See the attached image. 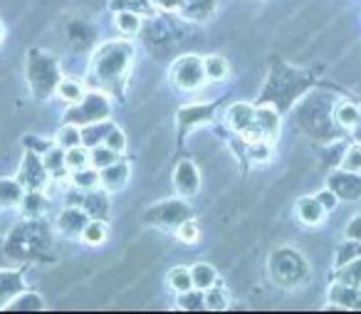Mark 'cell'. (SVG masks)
<instances>
[{
  "label": "cell",
  "instance_id": "cell-14",
  "mask_svg": "<svg viewBox=\"0 0 361 314\" xmlns=\"http://www.w3.org/2000/svg\"><path fill=\"white\" fill-rule=\"evenodd\" d=\"M23 289H25V282L18 270H0V309L8 307L13 297H18Z\"/></svg>",
  "mask_w": 361,
  "mask_h": 314
},
{
  "label": "cell",
  "instance_id": "cell-39",
  "mask_svg": "<svg viewBox=\"0 0 361 314\" xmlns=\"http://www.w3.org/2000/svg\"><path fill=\"white\" fill-rule=\"evenodd\" d=\"M341 169L344 171H354V174H361V144H351L349 149L344 151V159H341Z\"/></svg>",
  "mask_w": 361,
  "mask_h": 314
},
{
  "label": "cell",
  "instance_id": "cell-48",
  "mask_svg": "<svg viewBox=\"0 0 361 314\" xmlns=\"http://www.w3.org/2000/svg\"><path fill=\"white\" fill-rule=\"evenodd\" d=\"M151 3H156V0H151Z\"/></svg>",
  "mask_w": 361,
  "mask_h": 314
},
{
  "label": "cell",
  "instance_id": "cell-42",
  "mask_svg": "<svg viewBox=\"0 0 361 314\" xmlns=\"http://www.w3.org/2000/svg\"><path fill=\"white\" fill-rule=\"evenodd\" d=\"M104 144L109 146V149H114L116 154H124V149H126V136H124V131L121 129H111L109 134H106V139H104Z\"/></svg>",
  "mask_w": 361,
  "mask_h": 314
},
{
  "label": "cell",
  "instance_id": "cell-43",
  "mask_svg": "<svg viewBox=\"0 0 361 314\" xmlns=\"http://www.w3.org/2000/svg\"><path fill=\"white\" fill-rule=\"evenodd\" d=\"M317 200H319V203H322V208H324L326 213H331V210H334L336 205H339V195H336L331 188L319 191V193H317Z\"/></svg>",
  "mask_w": 361,
  "mask_h": 314
},
{
  "label": "cell",
  "instance_id": "cell-35",
  "mask_svg": "<svg viewBox=\"0 0 361 314\" xmlns=\"http://www.w3.org/2000/svg\"><path fill=\"white\" fill-rule=\"evenodd\" d=\"M203 294H206V309H213V312L228 309V292L223 287H218V282L213 287L203 289Z\"/></svg>",
  "mask_w": 361,
  "mask_h": 314
},
{
  "label": "cell",
  "instance_id": "cell-47",
  "mask_svg": "<svg viewBox=\"0 0 361 314\" xmlns=\"http://www.w3.org/2000/svg\"><path fill=\"white\" fill-rule=\"evenodd\" d=\"M0 37H3V30H0Z\"/></svg>",
  "mask_w": 361,
  "mask_h": 314
},
{
  "label": "cell",
  "instance_id": "cell-33",
  "mask_svg": "<svg viewBox=\"0 0 361 314\" xmlns=\"http://www.w3.org/2000/svg\"><path fill=\"white\" fill-rule=\"evenodd\" d=\"M356 258H361V240L346 238V243H341L339 248H336L334 262H336V267H341V265L351 262V260H356Z\"/></svg>",
  "mask_w": 361,
  "mask_h": 314
},
{
  "label": "cell",
  "instance_id": "cell-15",
  "mask_svg": "<svg viewBox=\"0 0 361 314\" xmlns=\"http://www.w3.org/2000/svg\"><path fill=\"white\" fill-rule=\"evenodd\" d=\"M82 208L87 210V215H90V218L106 220V215H109V198H106V191L97 188V191L85 193V198H82Z\"/></svg>",
  "mask_w": 361,
  "mask_h": 314
},
{
  "label": "cell",
  "instance_id": "cell-17",
  "mask_svg": "<svg viewBox=\"0 0 361 314\" xmlns=\"http://www.w3.org/2000/svg\"><path fill=\"white\" fill-rule=\"evenodd\" d=\"M72 186H75L80 193H90V191H97L102 186L99 169H94V166H85V169L72 171Z\"/></svg>",
  "mask_w": 361,
  "mask_h": 314
},
{
  "label": "cell",
  "instance_id": "cell-5",
  "mask_svg": "<svg viewBox=\"0 0 361 314\" xmlns=\"http://www.w3.org/2000/svg\"><path fill=\"white\" fill-rule=\"evenodd\" d=\"M186 218H191V208L180 200H166L146 213V223L151 225H180Z\"/></svg>",
  "mask_w": 361,
  "mask_h": 314
},
{
  "label": "cell",
  "instance_id": "cell-46",
  "mask_svg": "<svg viewBox=\"0 0 361 314\" xmlns=\"http://www.w3.org/2000/svg\"><path fill=\"white\" fill-rule=\"evenodd\" d=\"M351 134H354V139L361 144V111H359V119H356V124H354V129H351Z\"/></svg>",
  "mask_w": 361,
  "mask_h": 314
},
{
  "label": "cell",
  "instance_id": "cell-12",
  "mask_svg": "<svg viewBox=\"0 0 361 314\" xmlns=\"http://www.w3.org/2000/svg\"><path fill=\"white\" fill-rule=\"evenodd\" d=\"M329 304L339 309H361V287L356 284H334L329 289Z\"/></svg>",
  "mask_w": 361,
  "mask_h": 314
},
{
  "label": "cell",
  "instance_id": "cell-44",
  "mask_svg": "<svg viewBox=\"0 0 361 314\" xmlns=\"http://www.w3.org/2000/svg\"><path fill=\"white\" fill-rule=\"evenodd\" d=\"M346 238L361 240V215H356V218L349 220V225H346Z\"/></svg>",
  "mask_w": 361,
  "mask_h": 314
},
{
  "label": "cell",
  "instance_id": "cell-11",
  "mask_svg": "<svg viewBox=\"0 0 361 314\" xmlns=\"http://www.w3.org/2000/svg\"><path fill=\"white\" fill-rule=\"evenodd\" d=\"M87 223H90V215H87V210L82 205L80 208L77 205H67L60 213V218H57V228L65 235H82Z\"/></svg>",
  "mask_w": 361,
  "mask_h": 314
},
{
  "label": "cell",
  "instance_id": "cell-31",
  "mask_svg": "<svg viewBox=\"0 0 361 314\" xmlns=\"http://www.w3.org/2000/svg\"><path fill=\"white\" fill-rule=\"evenodd\" d=\"M336 279L344 284H356V287H361V258L336 267Z\"/></svg>",
  "mask_w": 361,
  "mask_h": 314
},
{
  "label": "cell",
  "instance_id": "cell-8",
  "mask_svg": "<svg viewBox=\"0 0 361 314\" xmlns=\"http://www.w3.org/2000/svg\"><path fill=\"white\" fill-rule=\"evenodd\" d=\"M47 169L42 166V159L35 154V151H27L25 159H23L20 174H18V181L25 186V191H40L45 186L47 179Z\"/></svg>",
  "mask_w": 361,
  "mask_h": 314
},
{
  "label": "cell",
  "instance_id": "cell-30",
  "mask_svg": "<svg viewBox=\"0 0 361 314\" xmlns=\"http://www.w3.org/2000/svg\"><path fill=\"white\" fill-rule=\"evenodd\" d=\"M82 243H87V245H102L106 240V225H104V220H94L92 218L90 223L85 225V230H82Z\"/></svg>",
  "mask_w": 361,
  "mask_h": 314
},
{
  "label": "cell",
  "instance_id": "cell-37",
  "mask_svg": "<svg viewBox=\"0 0 361 314\" xmlns=\"http://www.w3.org/2000/svg\"><path fill=\"white\" fill-rule=\"evenodd\" d=\"M134 11L139 16H154V8H151V0H111V8L114 11Z\"/></svg>",
  "mask_w": 361,
  "mask_h": 314
},
{
  "label": "cell",
  "instance_id": "cell-23",
  "mask_svg": "<svg viewBox=\"0 0 361 314\" xmlns=\"http://www.w3.org/2000/svg\"><path fill=\"white\" fill-rule=\"evenodd\" d=\"M121 154H116L114 149H109L106 144H97L90 149V166H94V169H106V166H111L114 161H119Z\"/></svg>",
  "mask_w": 361,
  "mask_h": 314
},
{
  "label": "cell",
  "instance_id": "cell-41",
  "mask_svg": "<svg viewBox=\"0 0 361 314\" xmlns=\"http://www.w3.org/2000/svg\"><path fill=\"white\" fill-rule=\"evenodd\" d=\"M247 154H250L252 161H267L270 159V141H265V139L252 141L250 149H247Z\"/></svg>",
  "mask_w": 361,
  "mask_h": 314
},
{
  "label": "cell",
  "instance_id": "cell-24",
  "mask_svg": "<svg viewBox=\"0 0 361 314\" xmlns=\"http://www.w3.org/2000/svg\"><path fill=\"white\" fill-rule=\"evenodd\" d=\"M180 309H186V312H198V309H206V294L203 289L191 287L186 292H178V299H176Z\"/></svg>",
  "mask_w": 361,
  "mask_h": 314
},
{
  "label": "cell",
  "instance_id": "cell-1",
  "mask_svg": "<svg viewBox=\"0 0 361 314\" xmlns=\"http://www.w3.org/2000/svg\"><path fill=\"white\" fill-rule=\"evenodd\" d=\"M131 62V45L129 42H106L97 50L92 72L104 87H116L119 80L126 75Z\"/></svg>",
  "mask_w": 361,
  "mask_h": 314
},
{
  "label": "cell",
  "instance_id": "cell-20",
  "mask_svg": "<svg viewBox=\"0 0 361 314\" xmlns=\"http://www.w3.org/2000/svg\"><path fill=\"white\" fill-rule=\"evenodd\" d=\"M191 279H193V287L198 289H208L218 282V270L216 265L211 262H196L191 267Z\"/></svg>",
  "mask_w": 361,
  "mask_h": 314
},
{
  "label": "cell",
  "instance_id": "cell-4",
  "mask_svg": "<svg viewBox=\"0 0 361 314\" xmlns=\"http://www.w3.org/2000/svg\"><path fill=\"white\" fill-rule=\"evenodd\" d=\"M109 116V102L102 95H85L80 107L67 111V119L77 121V124H92V121H102Z\"/></svg>",
  "mask_w": 361,
  "mask_h": 314
},
{
  "label": "cell",
  "instance_id": "cell-32",
  "mask_svg": "<svg viewBox=\"0 0 361 314\" xmlns=\"http://www.w3.org/2000/svg\"><path fill=\"white\" fill-rule=\"evenodd\" d=\"M20 210L25 215H30V218L42 215V210H45V198H42V191H25V195H23V203H20Z\"/></svg>",
  "mask_w": 361,
  "mask_h": 314
},
{
  "label": "cell",
  "instance_id": "cell-18",
  "mask_svg": "<svg viewBox=\"0 0 361 314\" xmlns=\"http://www.w3.org/2000/svg\"><path fill=\"white\" fill-rule=\"evenodd\" d=\"M252 121H255V109H252L250 104H245V102L233 104L231 109H228V124H231V129H235L238 134H243Z\"/></svg>",
  "mask_w": 361,
  "mask_h": 314
},
{
  "label": "cell",
  "instance_id": "cell-34",
  "mask_svg": "<svg viewBox=\"0 0 361 314\" xmlns=\"http://www.w3.org/2000/svg\"><path fill=\"white\" fill-rule=\"evenodd\" d=\"M116 28L124 35H136L141 30V16L134 11H119L116 13Z\"/></svg>",
  "mask_w": 361,
  "mask_h": 314
},
{
  "label": "cell",
  "instance_id": "cell-26",
  "mask_svg": "<svg viewBox=\"0 0 361 314\" xmlns=\"http://www.w3.org/2000/svg\"><path fill=\"white\" fill-rule=\"evenodd\" d=\"M359 111L361 107L351 104V102H344V104H336L334 107V121L341 126V129H354L356 119H359Z\"/></svg>",
  "mask_w": 361,
  "mask_h": 314
},
{
  "label": "cell",
  "instance_id": "cell-25",
  "mask_svg": "<svg viewBox=\"0 0 361 314\" xmlns=\"http://www.w3.org/2000/svg\"><path fill=\"white\" fill-rule=\"evenodd\" d=\"M42 307H45V299H42L40 294L25 292V289H23L18 297H13V302L8 304L6 309H16V312H20V309H25V312H37V309H42Z\"/></svg>",
  "mask_w": 361,
  "mask_h": 314
},
{
  "label": "cell",
  "instance_id": "cell-27",
  "mask_svg": "<svg viewBox=\"0 0 361 314\" xmlns=\"http://www.w3.org/2000/svg\"><path fill=\"white\" fill-rule=\"evenodd\" d=\"M57 95H60V99L70 102V104H80L87 92L77 80H60L57 82Z\"/></svg>",
  "mask_w": 361,
  "mask_h": 314
},
{
  "label": "cell",
  "instance_id": "cell-19",
  "mask_svg": "<svg viewBox=\"0 0 361 314\" xmlns=\"http://www.w3.org/2000/svg\"><path fill=\"white\" fill-rule=\"evenodd\" d=\"M42 166L47 169V174L52 179H60L67 174V164H65V149L62 146H50V149L42 154Z\"/></svg>",
  "mask_w": 361,
  "mask_h": 314
},
{
  "label": "cell",
  "instance_id": "cell-9",
  "mask_svg": "<svg viewBox=\"0 0 361 314\" xmlns=\"http://www.w3.org/2000/svg\"><path fill=\"white\" fill-rule=\"evenodd\" d=\"M131 176V169L126 161H114L111 166H106V169L99 171V179H102V188L106 191V193H114V191H121L126 186V181H129Z\"/></svg>",
  "mask_w": 361,
  "mask_h": 314
},
{
  "label": "cell",
  "instance_id": "cell-29",
  "mask_svg": "<svg viewBox=\"0 0 361 314\" xmlns=\"http://www.w3.org/2000/svg\"><path fill=\"white\" fill-rule=\"evenodd\" d=\"M65 164H67V171H77V169L90 166V149H87L85 144L65 149Z\"/></svg>",
  "mask_w": 361,
  "mask_h": 314
},
{
  "label": "cell",
  "instance_id": "cell-45",
  "mask_svg": "<svg viewBox=\"0 0 361 314\" xmlns=\"http://www.w3.org/2000/svg\"><path fill=\"white\" fill-rule=\"evenodd\" d=\"M156 6L161 8V11H183V6H186V0H156Z\"/></svg>",
  "mask_w": 361,
  "mask_h": 314
},
{
  "label": "cell",
  "instance_id": "cell-7",
  "mask_svg": "<svg viewBox=\"0 0 361 314\" xmlns=\"http://www.w3.org/2000/svg\"><path fill=\"white\" fill-rule=\"evenodd\" d=\"M326 188H331L341 200H359L361 198V174L354 171H334L326 179Z\"/></svg>",
  "mask_w": 361,
  "mask_h": 314
},
{
  "label": "cell",
  "instance_id": "cell-16",
  "mask_svg": "<svg viewBox=\"0 0 361 314\" xmlns=\"http://www.w3.org/2000/svg\"><path fill=\"white\" fill-rule=\"evenodd\" d=\"M25 186L18 179H0V208H20Z\"/></svg>",
  "mask_w": 361,
  "mask_h": 314
},
{
  "label": "cell",
  "instance_id": "cell-40",
  "mask_svg": "<svg viewBox=\"0 0 361 314\" xmlns=\"http://www.w3.org/2000/svg\"><path fill=\"white\" fill-rule=\"evenodd\" d=\"M198 238H201V228H198L193 220H183V223L178 225V240L183 245H193V243H198Z\"/></svg>",
  "mask_w": 361,
  "mask_h": 314
},
{
  "label": "cell",
  "instance_id": "cell-36",
  "mask_svg": "<svg viewBox=\"0 0 361 314\" xmlns=\"http://www.w3.org/2000/svg\"><path fill=\"white\" fill-rule=\"evenodd\" d=\"M82 144V129L75 124H65L60 131H57V146L62 149H72V146Z\"/></svg>",
  "mask_w": 361,
  "mask_h": 314
},
{
  "label": "cell",
  "instance_id": "cell-6",
  "mask_svg": "<svg viewBox=\"0 0 361 314\" xmlns=\"http://www.w3.org/2000/svg\"><path fill=\"white\" fill-rule=\"evenodd\" d=\"M173 188L178 195L191 198V195L201 193V171L193 161H178L173 169Z\"/></svg>",
  "mask_w": 361,
  "mask_h": 314
},
{
  "label": "cell",
  "instance_id": "cell-28",
  "mask_svg": "<svg viewBox=\"0 0 361 314\" xmlns=\"http://www.w3.org/2000/svg\"><path fill=\"white\" fill-rule=\"evenodd\" d=\"M203 67H206V80L211 82H221L228 77V72H231V67H228V62L223 60L221 55H211L203 60Z\"/></svg>",
  "mask_w": 361,
  "mask_h": 314
},
{
  "label": "cell",
  "instance_id": "cell-13",
  "mask_svg": "<svg viewBox=\"0 0 361 314\" xmlns=\"http://www.w3.org/2000/svg\"><path fill=\"white\" fill-rule=\"evenodd\" d=\"M324 215H326V210L322 208L317 195H302V198L297 200V220H300L302 225H307V228L319 225L322 220H324Z\"/></svg>",
  "mask_w": 361,
  "mask_h": 314
},
{
  "label": "cell",
  "instance_id": "cell-22",
  "mask_svg": "<svg viewBox=\"0 0 361 314\" xmlns=\"http://www.w3.org/2000/svg\"><path fill=\"white\" fill-rule=\"evenodd\" d=\"M166 282H169V287L173 289L176 294H178V292H186V289L193 287L191 270L183 267V265H176V267H171L169 274H166Z\"/></svg>",
  "mask_w": 361,
  "mask_h": 314
},
{
  "label": "cell",
  "instance_id": "cell-2",
  "mask_svg": "<svg viewBox=\"0 0 361 314\" xmlns=\"http://www.w3.org/2000/svg\"><path fill=\"white\" fill-rule=\"evenodd\" d=\"M171 82L180 92H196L206 82V67L198 55H180L171 65Z\"/></svg>",
  "mask_w": 361,
  "mask_h": 314
},
{
  "label": "cell",
  "instance_id": "cell-10",
  "mask_svg": "<svg viewBox=\"0 0 361 314\" xmlns=\"http://www.w3.org/2000/svg\"><path fill=\"white\" fill-rule=\"evenodd\" d=\"M255 124L260 129L262 139L265 141H275L280 136V111L272 104L257 107L255 109Z\"/></svg>",
  "mask_w": 361,
  "mask_h": 314
},
{
  "label": "cell",
  "instance_id": "cell-38",
  "mask_svg": "<svg viewBox=\"0 0 361 314\" xmlns=\"http://www.w3.org/2000/svg\"><path fill=\"white\" fill-rule=\"evenodd\" d=\"M208 107H186V109H180L178 111V121H180V126H193V124H198V121H203V119H208Z\"/></svg>",
  "mask_w": 361,
  "mask_h": 314
},
{
  "label": "cell",
  "instance_id": "cell-3",
  "mask_svg": "<svg viewBox=\"0 0 361 314\" xmlns=\"http://www.w3.org/2000/svg\"><path fill=\"white\" fill-rule=\"evenodd\" d=\"M272 260L282 262V270L280 267H272V277H275L277 284L292 287V284H297L302 277H307L305 260H302V255H297L295 250H287V248L277 250V253H272Z\"/></svg>",
  "mask_w": 361,
  "mask_h": 314
},
{
  "label": "cell",
  "instance_id": "cell-21",
  "mask_svg": "<svg viewBox=\"0 0 361 314\" xmlns=\"http://www.w3.org/2000/svg\"><path fill=\"white\" fill-rule=\"evenodd\" d=\"M114 129V124H109V121H92V124L82 126V144L87 146V149H92V146L102 144V141L106 139V134Z\"/></svg>",
  "mask_w": 361,
  "mask_h": 314
}]
</instances>
